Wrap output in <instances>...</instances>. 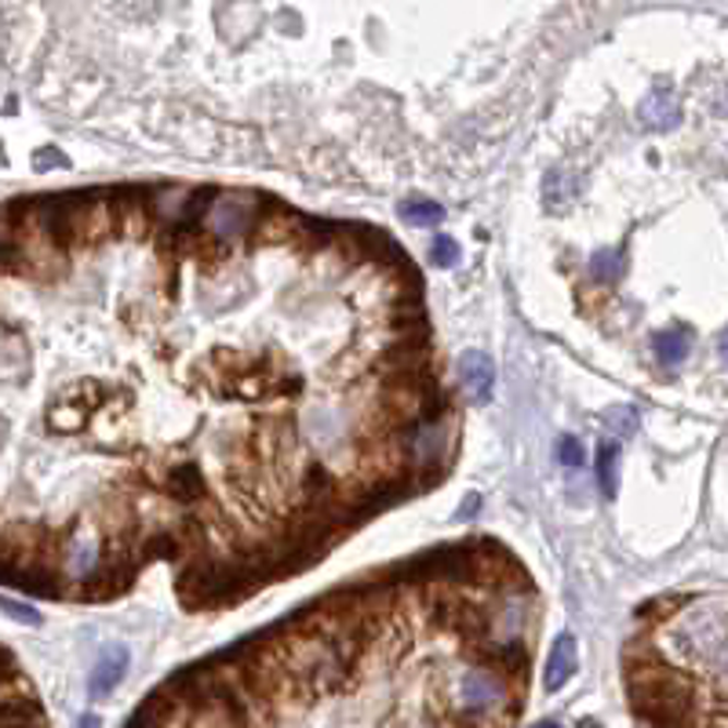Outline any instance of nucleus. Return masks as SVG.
Here are the masks:
<instances>
[{"mask_svg": "<svg viewBox=\"0 0 728 728\" xmlns=\"http://www.w3.org/2000/svg\"><path fill=\"white\" fill-rule=\"evenodd\" d=\"M652 350H656V361L663 368H678V365H684V357H689V350H692L689 332H684V329L659 332L656 339H652Z\"/></svg>", "mask_w": 728, "mask_h": 728, "instance_id": "obj_8", "label": "nucleus"}, {"mask_svg": "<svg viewBox=\"0 0 728 728\" xmlns=\"http://www.w3.org/2000/svg\"><path fill=\"white\" fill-rule=\"evenodd\" d=\"M717 350H721V361L728 365V332L721 335V343H717Z\"/></svg>", "mask_w": 728, "mask_h": 728, "instance_id": "obj_17", "label": "nucleus"}, {"mask_svg": "<svg viewBox=\"0 0 728 728\" xmlns=\"http://www.w3.org/2000/svg\"><path fill=\"white\" fill-rule=\"evenodd\" d=\"M397 212L408 226H438L444 219V208L438 201H408V204H401Z\"/></svg>", "mask_w": 728, "mask_h": 728, "instance_id": "obj_11", "label": "nucleus"}, {"mask_svg": "<svg viewBox=\"0 0 728 728\" xmlns=\"http://www.w3.org/2000/svg\"><path fill=\"white\" fill-rule=\"evenodd\" d=\"M597 485H601V492L612 499L616 488H619V444L616 441H605L601 449H597Z\"/></svg>", "mask_w": 728, "mask_h": 728, "instance_id": "obj_9", "label": "nucleus"}, {"mask_svg": "<svg viewBox=\"0 0 728 728\" xmlns=\"http://www.w3.org/2000/svg\"><path fill=\"white\" fill-rule=\"evenodd\" d=\"M77 728H103V721L95 714H84L81 721H77Z\"/></svg>", "mask_w": 728, "mask_h": 728, "instance_id": "obj_16", "label": "nucleus"}, {"mask_svg": "<svg viewBox=\"0 0 728 728\" xmlns=\"http://www.w3.org/2000/svg\"><path fill=\"white\" fill-rule=\"evenodd\" d=\"M433 263L438 266H455L460 263V244L452 241V237H438V241H433Z\"/></svg>", "mask_w": 728, "mask_h": 728, "instance_id": "obj_13", "label": "nucleus"}, {"mask_svg": "<svg viewBox=\"0 0 728 728\" xmlns=\"http://www.w3.org/2000/svg\"><path fill=\"white\" fill-rule=\"evenodd\" d=\"M397 444L405 449L411 466L438 470V463L449 460V452H452V430H449V422L438 416H422L416 422H408L405 430H397Z\"/></svg>", "mask_w": 728, "mask_h": 728, "instance_id": "obj_3", "label": "nucleus"}, {"mask_svg": "<svg viewBox=\"0 0 728 728\" xmlns=\"http://www.w3.org/2000/svg\"><path fill=\"white\" fill-rule=\"evenodd\" d=\"M558 460H561V466H569V470H575V466H583V460H586V449H583V441L580 438H558Z\"/></svg>", "mask_w": 728, "mask_h": 728, "instance_id": "obj_12", "label": "nucleus"}, {"mask_svg": "<svg viewBox=\"0 0 728 728\" xmlns=\"http://www.w3.org/2000/svg\"><path fill=\"white\" fill-rule=\"evenodd\" d=\"M626 274V259L623 252H612V248H605V252L590 255V277L597 281V285H616L619 277Z\"/></svg>", "mask_w": 728, "mask_h": 728, "instance_id": "obj_10", "label": "nucleus"}, {"mask_svg": "<svg viewBox=\"0 0 728 728\" xmlns=\"http://www.w3.org/2000/svg\"><path fill=\"white\" fill-rule=\"evenodd\" d=\"M460 375H463V386H466V394H470V401L485 405V401L492 397V390H496V365H492V357H488V354L466 350L460 357Z\"/></svg>", "mask_w": 728, "mask_h": 728, "instance_id": "obj_5", "label": "nucleus"}, {"mask_svg": "<svg viewBox=\"0 0 728 728\" xmlns=\"http://www.w3.org/2000/svg\"><path fill=\"white\" fill-rule=\"evenodd\" d=\"M124 673H128V648L124 645L106 648L88 673V695L92 700H106V695L124 681Z\"/></svg>", "mask_w": 728, "mask_h": 728, "instance_id": "obj_6", "label": "nucleus"}, {"mask_svg": "<svg viewBox=\"0 0 728 728\" xmlns=\"http://www.w3.org/2000/svg\"><path fill=\"white\" fill-rule=\"evenodd\" d=\"M532 728H561L558 721H539V725H532Z\"/></svg>", "mask_w": 728, "mask_h": 728, "instance_id": "obj_18", "label": "nucleus"}, {"mask_svg": "<svg viewBox=\"0 0 728 728\" xmlns=\"http://www.w3.org/2000/svg\"><path fill=\"white\" fill-rule=\"evenodd\" d=\"M452 706L463 714L477 717V721H485V717H496L499 725H510L521 711V700L514 692V681L503 678L499 670H488V667H470L466 673L455 678V689H452Z\"/></svg>", "mask_w": 728, "mask_h": 728, "instance_id": "obj_1", "label": "nucleus"}, {"mask_svg": "<svg viewBox=\"0 0 728 728\" xmlns=\"http://www.w3.org/2000/svg\"><path fill=\"white\" fill-rule=\"evenodd\" d=\"M637 121L648 128V132H670V128L681 124V103L670 88H652L637 106Z\"/></svg>", "mask_w": 728, "mask_h": 728, "instance_id": "obj_4", "label": "nucleus"}, {"mask_svg": "<svg viewBox=\"0 0 728 728\" xmlns=\"http://www.w3.org/2000/svg\"><path fill=\"white\" fill-rule=\"evenodd\" d=\"M0 605H4V612L12 616V619H19V623H26V626H37V623H40V616L34 612V608L19 605L15 597H4V601H0Z\"/></svg>", "mask_w": 728, "mask_h": 728, "instance_id": "obj_15", "label": "nucleus"}, {"mask_svg": "<svg viewBox=\"0 0 728 728\" xmlns=\"http://www.w3.org/2000/svg\"><path fill=\"white\" fill-rule=\"evenodd\" d=\"M259 219H263V201L248 198V193H226V198L212 201L208 215H204V234L215 244H234L241 237L255 234Z\"/></svg>", "mask_w": 728, "mask_h": 728, "instance_id": "obj_2", "label": "nucleus"}, {"mask_svg": "<svg viewBox=\"0 0 728 728\" xmlns=\"http://www.w3.org/2000/svg\"><path fill=\"white\" fill-rule=\"evenodd\" d=\"M608 422L616 427L619 438H626V433L637 430V411L634 408H612V411H608Z\"/></svg>", "mask_w": 728, "mask_h": 728, "instance_id": "obj_14", "label": "nucleus"}, {"mask_svg": "<svg viewBox=\"0 0 728 728\" xmlns=\"http://www.w3.org/2000/svg\"><path fill=\"white\" fill-rule=\"evenodd\" d=\"M575 667H580V648H575V637L561 634L558 641H553V648L547 656V673H542V684H547V692H561L564 684L572 681Z\"/></svg>", "mask_w": 728, "mask_h": 728, "instance_id": "obj_7", "label": "nucleus"}]
</instances>
